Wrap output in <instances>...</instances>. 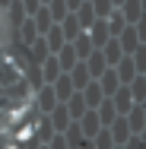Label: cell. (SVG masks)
Instances as JSON below:
<instances>
[{
  "instance_id": "1",
  "label": "cell",
  "mask_w": 146,
  "mask_h": 149,
  "mask_svg": "<svg viewBox=\"0 0 146 149\" xmlns=\"http://www.w3.org/2000/svg\"><path fill=\"white\" fill-rule=\"evenodd\" d=\"M0 38H3V16H0Z\"/></svg>"
}]
</instances>
